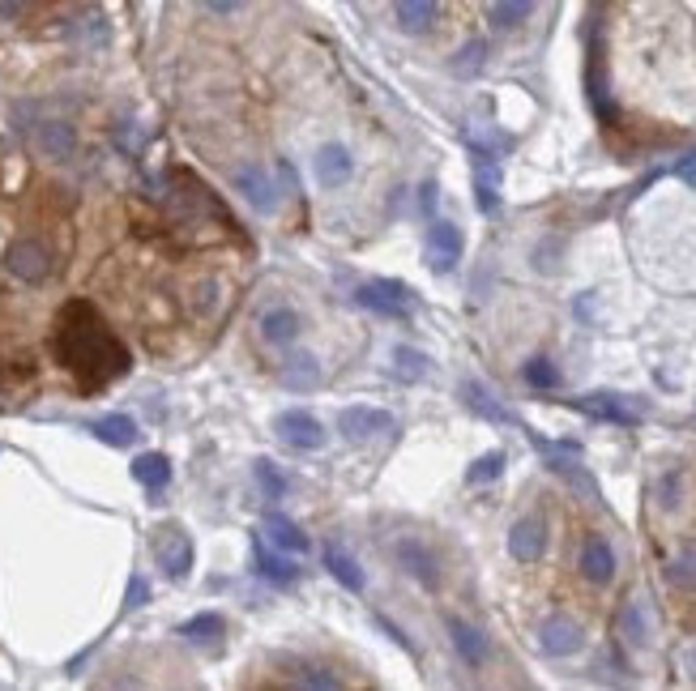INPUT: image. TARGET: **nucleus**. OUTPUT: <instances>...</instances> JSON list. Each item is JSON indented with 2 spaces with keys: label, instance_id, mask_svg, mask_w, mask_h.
Instances as JSON below:
<instances>
[{
  "label": "nucleus",
  "instance_id": "obj_26",
  "mask_svg": "<svg viewBox=\"0 0 696 691\" xmlns=\"http://www.w3.org/2000/svg\"><path fill=\"white\" fill-rule=\"evenodd\" d=\"M620 636L628 640L632 649H641L645 640H650V628H645V610H641L637 598L624 602V610H620Z\"/></svg>",
  "mask_w": 696,
  "mask_h": 691
},
{
  "label": "nucleus",
  "instance_id": "obj_29",
  "mask_svg": "<svg viewBox=\"0 0 696 691\" xmlns=\"http://www.w3.org/2000/svg\"><path fill=\"white\" fill-rule=\"evenodd\" d=\"M530 13H534V5H526V0H500V5L487 9V18H492L496 30H513V26L526 22Z\"/></svg>",
  "mask_w": 696,
  "mask_h": 691
},
{
  "label": "nucleus",
  "instance_id": "obj_31",
  "mask_svg": "<svg viewBox=\"0 0 696 691\" xmlns=\"http://www.w3.org/2000/svg\"><path fill=\"white\" fill-rule=\"evenodd\" d=\"M252 474H257L261 491H265V500H282V495H287V478L278 474V465H274L270 457H261L257 465H252Z\"/></svg>",
  "mask_w": 696,
  "mask_h": 691
},
{
  "label": "nucleus",
  "instance_id": "obj_28",
  "mask_svg": "<svg viewBox=\"0 0 696 691\" xmlns=\"http://www.w3.org/2000/svg\"><path fill=\"white\" fill-rule=\"evenodd\" d=\"M180 636L193 640V645H214L223 636V615H193L188 623H180Z\"/></svg>",
  "mask_w": 696,
  "mask_h": 691
},
{
  "label": "nucleus",
  "instance_id": "obj_2",
  "mask_svg": "<svg viewBox=\"0 0 696 691\" xmlns=\"http://www.w3.org/2000/svg\"><path fill=\"white\" fill-rule=\"evenodd\" d=\"M355 303L359 308H368L376 316H393V320H410V291L402 282H368V286H359L355 291Z\"/></svg>",
  "mask_w": 696,
  "mask_h": 691
},
{
  "label": "nucleus",
  "instance_id": "obj_7",
  "mask_svg": "<svg viewBox=\"0 0 696 691\" xmlns=\"http://www.w3.org/2000/svg\"><path fill=\"white\" fill-rule=\"evenodd\" d=\"M338 431L351 444L372 440V436H381V431H393V414L389 410H376V406H346L338 414Z\"/></svg>",
  "mask_w": 696,
  "mask_h": 691
},
{
  "label": "nucleus",
  "instance_id": "obj_11",
  "mask_svg": "<svg viewBox=\"0 0 696 691\" xmlns=\"http://www.w3.org/2000/svg\"><path fill=\"white\" fill-rule=\"evenodd\" d=\"M509 551H513L517 564H534V559H543V551H547V525L539 517L517 521L513 534H509Z\"/></svg>",
  "mask_w": 696,
  "mask_h": 691
},
{
  "label": "nucleus",
  "instance_id": "obj_24",
  "mask_svg": "<svg viewBox=\"0 0 696 691\" xmlns=\"http://www.w3.org/2000/svg\"><path fill=\"white\" fill-rule=\"evenodd\" d=\"M261 333H265V342H295V333H299V316L291 308H274V312H265L261 316Z\"/></svg>",
  "mask_w": 696,
  "mask_h": 691
},
{
  "label": "nucleus",
  "instance_id": "obj_3",
  "mask_svg": "<svg viewBox=\"0 0 696 691\" xmlns=\"http://www.w3.org/2000/svg\"><path fill=\"white\" fill-rule=\"evenodd\" d=\"M154 555H158V568H163L171 581H184L188 568H193V542L180 525H163L154 534Z\"/></svg>",
  "mask_w": 696,
  "mask_h": 691
},
{
  "label": "nucleus",
  "instance_id": "obj_34",
  "mask_svg": "<svg viewBox=\"0 0 696 691\" xmlns=\"http://www.w3.org/2000/svg\"><path fill=\"white\" fill-rule=\"evenodd\" d=\"M504 474V453H483L479 461L466 470V482H492Z\"/></svg>",
  "mask_w": 696,
  "mask_h": 691
},
{
  "label": "nucleus",
  "instance_id": "obj_32",
  "mask_svg": "<svg viewBox=\"0 0 696 691\" xmlns=\"http://www.w3.org/2000/svg\"><path fill=\"white\" fill-rule=\"evenodd\" d=\"M667 576L675 585H684V589H696V542L692 546H684L675 559H671V568H667Z\"/></svg>",
  "mask_w": 696,
  "mask_h": 691
},
{
  "label": "nucleus",
  "instance_id": "obj_22",
  "mask_svg": "<svg viewBox=\"0 0 696 691\" xmlns=\"http://www.w3.org/2000/svg\"><path fill=\"white\" fill-rule=\"evenodd\" d=\"M325 568H329V576H338V585H346L351 593H363V572H359V564L342 551L338 542L325 546Z\"/></svg>",
  "mask_w": 696,
  "mask_h": 691
},
{
  "label": "nucleus",
  "instance_id": "obj_12",
  "mask_svg": "<svg viewBox=\"0 0 696 691\" xmlns=\"http://www.w3.org/2000/svg\"><path fill=\"white\" fill-rule=\"evenodd\" d=\"M581 628L568 615H551L543 628H539V645H543V653H551V657H568V653H577L581 649Z\"/></svg>",
  "mask_w": 696,
  "mask_h": 691
},
{
  "label": "nucleus",
  "instance_id": "obj_1",
  "mask_svg": "<svg viewBox=\"0 0 696 691\" xmlns=\"http://www.w3.org/2000/svg\"><path fill=\"white\" fill-rule=\"evenodd\" d=\"M52 359L73 376L77 393H103L107 384L129 376V346L103 320L90 299H69L52 320Z\"/></svg>",
  "mask_w": 696,
  "mask_h": 691
},
{
  "label": "nucleus",
  "instance_id": "obj_5",
  "mask_svg": "<svg viewBox=\"0 0 696 691\" xmlns=\"http://www.w3.org/2000/svg\"><path fill=\"white\" fill-rule=\"evenodd\" d=\"M5 265H9L13 278L43 282L47 273H52V252H47V244H39V239H18V244H9Z\"/></svg>",
  "mask_w": 696,
  "mask_h": 691
},
{
  "label": "nucleus",
  "instance_id": "obj_23",
  "mask_svg": "<svg viewBox=\"0 0 696 691\" xmlns=\"http://www.w3.org/2000/svg\"><path fill=\"white\" fill-rule=\"evenodd\" d=\"M133 478L141 482V487H150V491H163L171 482V461L163 453H141L133 461Z\"/></svg>",
  "mask_w": 696,
  "mask_h": 691
},
{
  "label": "nucleus",
  "instance_id": "obj_35",
  "mask_svg": "<svg viewBox=\"0 0 696 691\" xmlns=\"http://www.w3.org/2000/svg\"><path fill=\"white\" fill-rule=\"evenodd\" d=\"M526 380L534 384V389H556L560 372H556V363H551V359H530L526 363Z\"/></svg>",
  "mask_w": 696,
  "mask_h": 691
},
{
  "label": "nucleus",
  "instance_id": "obj_4",
  "mask_svg": "<svg viewBox=\"0 0 696 691\" xmlns=\"http://www.w3.org/2000/svg\"><path fill=\"white\" fill-rule=\"evenodd\" d=\"M231 184H235V192H244V201L257 205L261 214H274V210H278V188H274L270 171H265L261 163L235 167V171H231Z\"/></svg>",
  "mask_w": 696,
  "mask_h": 691
},
{
  "label": "nucleus",
  "instance_id": "obj_27",
  "mask_svg": "<svg viewBox=\"0 0 696 691\" xmlns=\"http://www.w3.org/2000/svg\"><path fill=\"white\" fill-rule=\"evenodd\" d=\"M496 184H500V175H496V163H474V192H479V210L483 214H496Z\"/></svg>",
  "mask_w": 696,
  "mask_h": 691
},
{
  "label": "nucleus",
  "instance_id": "obj_9",
  "mask_svg": "<svg viewBox=\"0 0 696 691\" xmlns=\"http://www.w3.org/2000/svg\"><path fill=\"white\" fill-rule=\"evenodd\" d=\"M462 261V231L453 222H432V235H427V265L436 273H449Z\"/></svg>",
  "mask_w": 696,
  "mask_h": 691
},
{
  "label": "nucleus",
  "instance_id": "obj_38",
  "mask_svg": "<svg viewBox=\"0 0 696 691\" xmlns=\"http://www.w3.org/2000/svg\"><path fill=\"white\" fill-rule=\"evenodd\" d=\"M376 623H381V628H385V632H389V636H393V640H398V645H402V649H406V653H415V645H410V640H406V632H402V628H393V623H389V619H385V615H381V619H376Z\"/></svg>",
  "mask_w": 696,
  "mask_h": 691
},
{
  "label": "nucleus",
  "instance_id": "obj_16",
  "mask_svg": "<svg viewBox=\"0 0 696 691\" xmlns=\"http://www.w3.org/2000/svg\"><path fill=\"white\" fill-rule=\"evenodd\" d=\"M440 18V5L436 0H398L393 5V22L406 35H423V30H432V22Z\"/></svg>",
  "mask_w": 696,
  "mask_h": 691
},
{
  "label": "nucleus",
  "instance_id": "obj_6",
  "mask_svg": "<svg viewBox=\"0 0 696 691\" xmlns=\"http://www.w3.org/2000/svg\"><path fill=\"white\" fill-rule=\"evenodd\" d=\"M274 431H278L282 444L304 448V453H312V448L325 444V427H321V419H312L308 410H287V414H278V419H274Z\"/></svg>",
  "mask_w": 696,
  "mask_h": 691
},
{
  "label": "nucleus",
  "instance_id": "obj_21",
  "mask_svg": "<svg viewBox=\"0 0 696 691\" xmlns=\"http://www.w3.org/2000/svg\"><path fill=\"white\" fill-rule=\"evenodd\" d=\"M90 436L112 444V448H129L137 440V423L129 419V414H107V419H94L90 423Z\"/></svg>",
  "mask_w": 696,
  "mask_h": 691
},
{
  "label": "nucleus",
  "instance_id": "obj_19",
  "mask_svg": "<svg viewBox=\"0 0 696 691\" xmlns=\"http://www.w3.org/2000/svg\"><path fill=\"white\" fill-rule=\"evenodd\" d=\"M282 384L295 393H308L321 384V363H316V355H308V350H299V355L287 359V367H282Z\"/></svg>",
  "mask_w": 696,
  "mask_h": 691
},
{
  "label": "nucleus",
  "instance_id": "obj_20",
  "mask_svg": "<svg viewBox=\"0 0 696 691\" xmlns=\"http://www.w3.org/2000/svg\"><path fill=\"white\" fill-rule=\"evenodd\" d=\"M265 534H270V542L278 546V551H291V555L308 551V534L295 521L282 517V512H270V517H265Z\"/></svg>",
  "mask_w": 696,
  "mask_h": 691
},
{
  "label": "nucleus",
  "instance_id": "obj_36",
  "mask_svg": "<svg viewBox=\"0 0 696 691\" xmlns=\"http://www.w3.org/2000/svg\"><path fill=\"white\" fill-rule=\"evenodd\" d=\"M483 52H487L483 43L462 47V52H457V60H453V73H457V77H474V73L483 69Z\"/></svg>",
  "mask_w": 696,
  "mask_h": 691
},
{
  "label": "nucleus",
  "instance_id": "obj_14",
  "mask_svg": "<svg viewBox=\"0 0 696 691\" xmlns=\"http://www.w3.org/2000/svg\"><path fill=\"white\" fill-rule=\"evenodd\" d=\"M581 572H585V581H594V585H607L611 576H615V551H611V542L603 534H590L581 546Z\"/></svg>",
  "mask_w": 696,
  "mask_h": 691
},
{
  "label": "nucleus",
  "instance_id": "obj_33",
  "mask_svg": "<svg viewBox=\"0 0 696 691\" xmlns=\"http://www.w3.org/2000/svg\"><path fill=\"white\" fill-rule=\"evenodd\" d=\"M299 691H342L338 687V674L325 670V666H308L299 674Z\"/></svg>",
  "mask_w": 696,
  "mask_h": 691
},
{
  "label": "nucleus",
  "instance_id": "obj_10",
  "mask_svg": "<svg viewBox=\"0 0 696 691\" xmlns=\"http://www.w3.org/2000/svg\"><path fill=\"white\" fill-rule=\"evenodd\" d=\"M577 410L594 414V419H607V423H620V427H637L641 423V410L628 406L620 393H590L577 401Z\"/></svg>",
  "mask_w": 696,
  "mask_h": 691
},
{
  "label": "nucleus",
  "instance_id": "obj_30",
  "mask_svg": "<svg viewBox=\"0 0 696 691\" xmlns=\"http://www.w3.org/2000/svg\"><path fill=\"white\" fill-rule=\"evenodd\" d=\"M393 372H398V380H423L427 372V355L415 346H398L393 350Z\"/></svg>",
  "mask_w": 696,
  "mask_h": 691
},
{
  "label": "nucleus",
  "instance_id": "obj_8",
  "mask_svg": "<svg viewBox=\"0 0 696 691\" xmlns=\"http://www.w3.org/2000/svg\"><path fill=\"white\" fill-rule=\"evenodd\" d=\"M393 555H398V564L415 576L423 589H436L440 585V568H436V555L427 551L419 538H398L393 542Z\"/></svg>",
  "mask_w": 696,
  "mask_h": 691
},
{
  "label": "nucleus",
  "instance_id": "obj_15",
  "mask_svg": "<svg viewBox=\"0 0 696 691\" xmlns=\"http://www.w3.org/2000/svg\"><path fill=\"white\" fill-rule=\"evenodd\" d=\"M252 555H257V572L265 576V581H274V585H295V581H299V568H295V559L278 555L274 546L265 542L261 534L252 538Z\"/></svg>",
  "mask_w": 696,
  "mask_h": 691
},
{
  "label": "nucleus",
  "instance_id": "obj_39",
  "mask_svg": "<svg viewBox=\"0 0 696 691\" xmlns=\"http://www.w3.org/2000/svg\"><path fill=\"white\" fill-rule=\"evenodd\" d=\"M675 491H679V474H671L667 482H662V504H667V508L675 504Z\"/></svg>",
  "mask_w": 696,
  "mask_h": 691
},
{
  "label": "nucleus",
  "instance_id": "obj_18",
  "mask_svg": "<svg viewBox=\"0 0 696 691\" xmlns=\"http://www.w3.org/2000/svg\"><path fill=\"white\" fill-rule=\"evenodd\" d=\"M355 171V158L346 154V146H325L321 154H316V180H321L325 188H342L346 180H351Z\"/></svg>",
  "mask_w": 696,
  "mask_h": 691
},
{
  "label": "nucleus",
  "instance_id": "obj_25",
  "mask_svg": "<svg viewBox=\"0 0 696 691\" xmlns=\"http://www.w3.org/2000/svg\"><path fill=\"white\" fill-rule=\"evenodd\" d=\"M462 397H466V406H470V410H479V414H483V419H492V423H509V427H517V419H513V414H509V410L500 406V401H492V393H487L483 384H474V380H470L466 389H462Z\"/></svg>",
  "mask_w": 696,
  "mask_h": 691
},
{
  "label": "nucleus",
  "instance_id": "obj_37",
  "mask_svg": "<svg viewBox=\"0 0 696 691\" xmlns=\"http://www.w3.org/2000/svg\"><path fill=\"white\" fill-rule=\"evenodd\" d=\"M150 602V585H146V576H129V593H124V610H137V606H146Z\"/></svg>",
  "mask_w": 696,
  "mask_h": 691
},
{
  "label": "nucleus",
  "instance_id": "obj_13",
  "mask_svg": "<svg viewBox=\"0 0 696 691\" xmlns=\"http://www.w3.org/2000/svg\"><path fill=\"white\" fill-rule=\"evenodd\" d=\"M445 628H449L453 649L462 653L466 666H483V662H487V636L474 628V623H466L462 615H445Z\"/></svg>",
  "mask_w": 696,
  "mask_h": 691
},
{
  "label": "nucleus",
  "instance_id": "obj_17",
  "mask_svg": "<svg viewBox=\"0 0 696 691\" xmlns=\"http://www.w3.org/2000/svg\"><path fill=\"white\" fill-rule=\"evenodd\" d=\"M35 146L47 158H69L77 150V133H73V124H65V120H43L39 133H35Z\"/></svg>",
  "mask_w": 696,
  "mask_h": 691
},
{
  "label": "nucleus",
  "instance_id": "obj_41",
  "mask_svg": "<svg viewBox=\"0 0 696 691\" xmlns=\"http://www.w3.org/2000/svg\"><path fill=\"white\" fill-rule=\"evenodd\" d=\"M205 9H210L214 18H227V13H235V9H240V5H205Z\"/></svg>",
  "mask_w": 696,
  "mask_h": 691
},
{
  "label": "nucleus",
  "instance_id": "obj_40",
  "mask_svg": "<svg viewBox=\"0 0 696 691\" xmlns=\"http://www.w3.org/2000/svg\"><path fill=\"white\" fill-rule=\"evenodd\" d=\"M423 210H427V214L436 210V184H423Z\"/></svg>",
  "mask_w": 696,
  "mask_h": 691
}]
</instances>
